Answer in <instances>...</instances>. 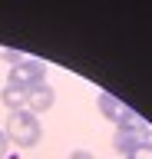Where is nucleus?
Returning <instances> with one entry per match:
<instances>
[{
    "label": "nucleus",
    "mask_w": 152,
    "mask_h": 159,
    "mask_svg": "<svg viewBox=\"0 0 152 159\" xmlns=\"http://www.w3.org/2000/svg\"><path fill=\"white\" fill-rule=\"evenodd\" d=\"M0 103L3 106H10V113H17V109H23L27 106V89L23 86H3V93H0Z\"/></svg>",
    "instance_id": "423d86ee"
},
{
    "label": "nucleus",
    "mask_w": 152,
    "mask_h": 159,
    "mask_svg": "<svg viewBox=\"0 0 152 159\" xmlns=\"http://www.w3.org/2000/svg\"><path fill=\"white\" fill-rule=\"evenodd\" d=\"M53 103H56V93H53V86H46V83H40V86L27 89V113H33V116L46 113Z\"/></svg>",
    "instance_id": "39448f33"
},
{
    "label": "nucleus",
    "mask_w": 152,
    "mask_h": 159,
    "mask_svg": "<svg viewBox=\"0 0 152 159\" xmlns=\"http://www.w3.org/2000/svg\"><path fill=\"white\" fill-rule=\"evenodd\" d=\"M7 149H10V139H7V133L0 129V159H7Z\"/></svg>",
    "instance_id": "1a4fd4ad"
},
{
    "label": "nucleus",
    "mask_w": 152,
    "mask_h": 159,
    "mask_svg": "<svg viewBox=\"0 0 152 159\" xmlns=\"http://www.w3.org/2000/svg\"><path fill=\"white\" fill-rule=\"evenodd\" d=\"M0 60H3V63H10V70L13 66H20V63H27V53H23V50H10V47H0Z\"/></svg>",
    "instance_id": "0eeeda50"
},
{
    "label": "nucleus",
    "mask_w": 152,
    "mask_h": 159,
    "mask_svg": "<svg viewBox=\"0 0 152 159\" xmlns=\"http://www.w3.org/2000/svg\"><path fill=\"white\" fill-rule=\"evenodd\" d=\"M126 159H152V143H142L139 149H132Z\"/></svg>",
    "instance_id": "6e6552de"
},
{
    "label": "nucleus",
    "mask_w": 152,
    "mask_h": 159,
    "mask_svg": "<svg viewBox=\"0 0 152 159\" xmlns=\"http://www.w3.org/2000/svg\"><path fill=\"white\" fill-rule=\"evenodd\" d=\"M96 103H99V113L109 119V123H116V126H136V123H142V119L132 113V106H126V103H122L119 96H112V93H99Z\"/></svg>",
    "instance_id": "f03ea898"
},
{
    "label": "nucleus",
    "mask_w": 152,
    "mask_h": 159,
    "mask_svg": "<svg viewBox=\"0 0 152 159\" xmlns=\"http://www.w3.org/2000/svg\"><path fill=\"white\" fill-rule=\"evenodd\" d=\"M70 159H96V156H93L89 149H73V152H70Z\"/></svg>",
    "instance_id": "9d476101"
},
{
    "label": "nucleus",
    "mask_w": 152,
    "mask_h": 159,
    "mask_svg": "<svg viewBox=\"0 0 152 159\" xmlns=\"http://www.w3.org/2000/svg\"><path fill=\"white\" fill-rule=\"evenodd\" d=\"M43 76H46V63L43 60H27V63H20V66L10 70V86H23V89H33L40 86Z\"/></svg>",
    "instance_id": "20e7f679"
},
{
    "label": "nucleus",
    "mask_w": 152,
    "mask_h": 159,
    "mask_svg": "<svg viewBox=\"0 0 152 159\" xmlns=\"http://www.w3.org/2000/svg\"><path fill=\"white\" fill-rule=\"evenodd\" d=\"M149 126L145 123H136V126H119L116 133H112V149L116 152H122V156H129L132 149H139L142 143H149Z\"/></svg>",
    "instance_id": "7ed1b4c3"
},
{
    "label": "nucleus",
    "mask_w": 152,
    "mask_h": 159,
    "mask_svg": "<svg viewBox=\"0 0 152 159\" xmlns=\"http://www.w3.org/2000/svg\"><path fill=\"white\" fill-rule=\"evenodd\" d=\"M7 139H10L13 146L20 149H33L37 143H40L43 129H40V119L33 116V113H27V109H17V113H10V119H7Z\"/></svg>",
    "instance_id": "f257e3e1"
}]
</instances>
